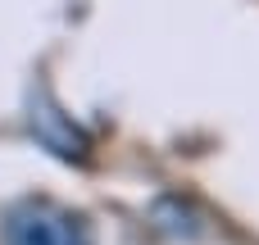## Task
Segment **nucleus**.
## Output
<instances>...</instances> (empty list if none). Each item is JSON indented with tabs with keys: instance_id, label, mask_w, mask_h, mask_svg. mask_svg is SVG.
Listing matches in <instances>:
<instances>
[{
	"instance_id": "nucleus-1",
	"label": "nucleus",
	"mask_w": 259,
	"mask_h": 245,
	"mask_svg": "<svg viewBox=\"0 0 259 245\" xmlns=\"http://www.w3.org/2000/svg\"><path fill=\"white\" fill-rule=\"evenodd\" d=\"M5 245H96L82 214L50 205V200H27L5 218Z\"/></svg>"
},
{
	"instance_id": "nucleus-2",
	"label": "nucleus",
	"mask_w": 259,
	"mask_h": 245,
	"mask_svg": "<svg viewBox=\"0 0 259 245\" xmlns=\"http://www.w3.org/2000/svg\"><path fill=\"white\" fill-rule=\"evenodd\" d=\"M27 123H32V132H36V141L46 145V150H55L59 159H87V136L41 95L36 105H32V114H27Z\"/></svg>"
}]
</instances>
